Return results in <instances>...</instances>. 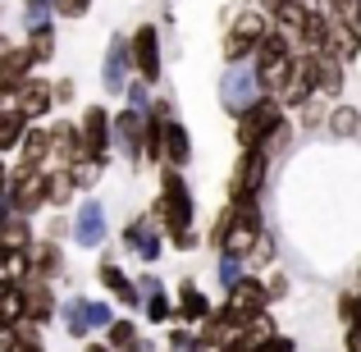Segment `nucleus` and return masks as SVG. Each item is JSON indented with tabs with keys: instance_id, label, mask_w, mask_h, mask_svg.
<instances>
[{
	"instance_id": "f257e3e1",
	"label": "nucleus",
	"mask_w": 361,
	"mask_h": 352,
	"mask_svg": "<svg viewBox=\"0 0 361 352\" xmlns=\"http://www.w3.org/2000/svg\"><path fill=\"white\" fill-rule=\"evenodd\" d=\"M151 224L160 233H174V229H192L197 224V202H192V188H188V174L174 165H160V193L151 202Z\"/></svg>"
},
{
	"instance_id": "f03ea898",
	"label": "nucleus",
	"mask_w": 361,
	"mask_h": 352,
	"mask_svg": "<svg viewBox=\"0 0 361 352\" xmlns=\"http://www.w3.org/2000/svg\"><path fill=\"white\" fill-rule=\"evenodd\" d=\"M283 119H288V110H283L274 97H256L247 110H238V115H233V138H238L243 151H261L265 142L279 133Z\"/></svg>"
},
{
	"instance_id": "7ed1b4c3",
	"label": "nucleus",
	"mask_w": 361,
	"mask_h": 352,
	"mask_svg": "<svg viewBox=\"0 0 361 352\" xmlns=\"http://www.w3.org/2000/svg\"><path fill=\"white\" fill-rule=\"evenodd\" d=\"M215 311H220V316L229 320L233 329H243V325H247L252 316H261V311H270V293H265V279H261L256 270H247L243 279L233 284L229 293H224V302H220Z\"/></svg>"
},
{
	"instance_id": "20e7f679",
	"label": "nucleus",
	"mask_w": 361,
	"mask_h": 352,
	"mask_svg": "<svg viewBox=\"0 0 361 352\" xmlns=\"http://www.w3.org/2000/svg\"><path fill=\"white\" fill-rule=\"evenodd\" d=\"M265 28H270V18H265L256 5L238 9V14H233V23H229V32H224V42H220V55H224V64L252 60V51H256V42L265 37Z\"/></svg>"
},
{
	"instance_id": "39448f33",
	"label": "nucleus",
	"mask_w": 361,
	"mask_h": 352,
	"mask_svg": "<svg viewBox=\"0 0 361 352\" xmlns=\"http://www.w3.org/2000/svg\"><path fill=\"white\" fill-rule=\"evenodd\" d=\"M128 55H133V73L147 87H156L165 78V55H160V28L156 23H137L128 32Z\"/></svg>"
},
{
	"instance_id": "423d86ee",
	"label": "nucleus",
	"mask_w": 361,
	"mask_h": 352,
	"mask_svg": "<svg viewBox=\"0 0 361 352\" xmlns=\"http://www.w3.org/2000/svg\"><path fill=\"white\" fill-rule=\"evenodd\" d=\"M256 97H265V87H261V73H256V64H252V60L224 64V78H220V106L229 110V115H238V110H247Z\"/></svg>"
},
{
	"instance_id": "0eeeda50",
	"label": "nucleus",
	"mask_w": 361,
	"mask_h": 352,
	"mask_svg": "<svg viewBox=\"0 0 361 352\" xmlns=\"http://www.w3.org/2000/svg\"><path fill=\"white\" fill-rule=\"evenodd\" d=\"M270 156L265 151H243L229 169V202H247V197H261L270 183Z\"/></svg>"
},
{
	"instance_id": "6e6552de",
	"label": "nucleus",
	"mask_w": 361,
	"mask_h": 352,
	"mask_svg": "<svg viewBox=\"0 0 361 352\" xmlns=\"http://www.w3.org/2000/svg\"><path fill=\"white\" fill-rule=\"evenodd\" d=\"M78 138H82V156L97 160L101 169L110 165V151H115V128H110V110L106 106H87L78 119Z\"/></svg>"
},
{
	"instance_id": "1a4fd4ad",
	"label": "nucleus",
	"mask_w": 361,
	"mask_h": 352,
	"mask_svg": "<svg viewBox=\"0 0 361 352\" xmlns=\"http://www.w3.org/2000/svg\"><path fill=\"white\" fill-rule=\"evenodd\" d=\"M5 197H9V206H14V215H27V220H32V215H37V211L46 206L42 169L14 165V169H9V183H5Z\"/></svg>"
},
{
	"instance_id": "9d476101",
	"label": "nucleus",
	"mask_w": 361,
	"mask_h": 352,
	"mask_svg": "<svg viewBox=\"0 0 361 352\" xmlns=\"http://www.w3.org/2000/svg\"><path fill=\"white\" fill-rule=\"evenodd\" d=\"M23 279H64V247L60 238H32L23 252Z\"/></svg>"
},
{
	"instance_id": "9b49d317",
	"label": "nucleus",
	"mask_w": 361,
	"mask_h": 352,
	"mask_svg": "<svg viewBox=\"0 0 361 352\" xmlns=\"http://www.w3.org/2000/svg\"><path fill=\"white\" fill-rule=\"evenodd\" d=\"M110 224H106V202H97V197H87V202H78V211H73V224H69V238L78 247H87V252H97L101 243H106Z\"/></svg>"
},
{
	"instance_id": "f8f14e48",
	"label": "nucleus",
	"mask_w": 361,
	"mask_h": 352,
	"mask_svg": "<svg viewBox=\"0 0 361 352\" xmlns=\"http://www.w3.org/2000/svg\"><path fill=\"white\" fill-rule=\"evenodd\" d=\"M119 243H123V252L137 256L142 265H156V261H160V247H165V238H160L156 224H151V215H133V220L123 224Z\"/></svg>"
},
{
	"instance_id": "ddd939ff",
	"label": "nucleus",
	"mask_w": 361,
	"mask_h": 352,
	"mask_svg": "<svg viewBox=\"0 0 361 352\" xmlns=\"http://www.w3.org/2000/svg\"><path fill=\"white\" fill-rule=\"evenodd\" d=\"M18 289H23V320H32V325H51L55 311H60L55 284H46V279H18Z\"/></svg>"
},
{
	"instance_id": "4468645a",
	"label": "nucleus",
	"mask_w": 361,
	"mask_h": 352,
	"mask_svg": "<svg viewBox=\"0 0 361 352\" xmlns=\"http://www.w3.org/2000/svg\"><path fill=\"white\" fill-rule=\"evenodd\" d=\"M137 293H142V316L151 320V325H169L174 320V298L165 293V284H160V274H151V270H142L137 279Z\"/></svg>"
},
{
	"instance_id": "2eb2a0df",
	"label": "nucleus",
	"mask_w": 361,
	"mask_h": 352,
	"mask_svg": "<svg viewBox=\"0 0 361 352\" xmlns=\"http://www.w3.org/2000/svg\"><path fill=\"white\" fill-rule=\"evenodd\" d=\"M133 78V55H128V32H115L101 60V87L106 92H123V83Z\"/></svg>"
},
{
	"instance_id": "dca6fc26",
	"label": "nucleus",
	"mask_w": 361,
	"mask_h": 352,
	"mask_svg": "<svg viewBox=\"0 0 361 352\" xmlns=\"http://www.w3.org/2000/svg\"><path fill=\"white\" fill-rule=\"evenodd\" d=\"M97 284H101V289H106L110 298L119 302L123 311H137V307H142V293H137V284H133L128 274H123V265H115L110 256H101V261H97Z\"/></svg>"
},
{
	"instance_id": "f3484780",
	"label": "nucleus",
	"mask_w": 361,
	"mask_h": 352,
	"mask_svg": "<svg viewBox=\"0 0 361 352\" xmlns=\"http://www.w3.org/2000/svg\"><path fill=\"white\" fill-rule=\"evenodd\" d=\"M311 78H316V97L338 101V97H343L348 64H343V60H334L329 51H311Z\"/></svg>"
},
{
	"instance_id": "a211bd4d",
	"label": "nucleus",
	"mask_w": 361,
	"mask_h": 352,
	"mask_svg": "<svg viewBox=\"0 0 361 352\" xmlns=\"http://www.w3.org/2000/svg\"><path fill=\"white\" fill-rule=\"evenodd\" d=\"M110 128H115V147L123 151L133 169H142V115L123 106L119 115H110Z\"/></svg>"
},
{
	"instance_id": "6ab92c4d",
	"label": "nucleus",
	"mask_w": 361,
	"mask_h": 352,
	"mask_svg": "<svg viewBox=\"0 0 361 352\" xmlns=\"http://www.w3.org/2000/svg\"><path fill=\"white\" fill-rule=\"evenodd\" d=\"M46 133H51V165H73L82 156L78 119H55V123H46Z\"/></svg>"
},
{
	"instance_id": "aec40b11",
	"label": "nucleus",
	"mask_w": 361,
	"mask_h": 352,
	"mask_svg": "<svg viewBox=\"0 0 361 352\" xmlns=\"http://www.w3.org/2000/svg\"><path fill=\"white\" fill-rule=\"evenodd\" d=\"M211 316V298L202 293L197 279H178V302H174V320L178 325H202Z\"/></svg>"
},
{
	"instance_id": "412c9836",
	"label": "nucleus",
	"mask_w": 361,
	"mask_h": 352,
	"mask_svg": "<svg viewBox=\"0 0 361 352\" xmlns=\"http://www.w3.org/2000/svg\"><path fill=\"white\" fill-rule=\"evenodd\" d=\"M14 106L23 110L27 119H46L55 110V92H51V78H27L23 87H18V97H14Z\"/></svg>"
},
{
	"instance_id": "4be33fe9",
	"label": "nucleus",
	"mask_w": 361,
	"mask_h": 352,
	"mask_svg": "<svg viewBox=\"0 0 361 352\" xmlns=\"http://www.w3.org/2000/svg\"><path fill=\"white\" fill-rule=\"evenodd\" d=\"M14 156H18V165H27V169L51 165V133H46V123H27V133L18 138Z\"/></svg>"
},
{
	"instance_id": "5701e85b",
	"label": "nucleus",
	"mask_w": 361,
	"mask_h": 352,
	"mask_svg": "<svg viewBox=\"0 0 361 352\" xmlns=\"http://www.w3.org/2000/svg\"><path fill=\"white\" fill-rule=\"evenodd\" d=\"M106 348H110V352H151L147 334H142V325H137V320H128V316H115V320L106 325Z\"/></svg>"
},
{
	"instance_id": "b1692460",
	"label": "nucleus",
	"mask_w": 361,
	"mask_h": 352,
	"mask_svg": "<svg viewBox=\"0 0 361 352\" xmlns=\"http://www.w3.org/2000/svg\"><path fill=\"white\" fill-rule=\"evenodd\" d=\"M42 188H46V206H51V211H69V202L78 197V188H73V178H69L64 165H46Z\"/></svg>"
},
{
	"instance_id": "393cba45",
	"label": "nucleus",
	"mask_w": 361,
	"mask_h": 352,
	"mask_svg": "<svg viewBox=\"0 0 361 352\" xmlns=\"http://www.w3.org/2000/svg\"><path fill=\"white\" fill-rule=\"evenodd\" d=\"M160 165H174V169L192 165V133L183 128V119L165 123V160H160Z\"/></svg>"
},
{
	"instance_id": "a878e982",
	"label": "nucleus",
	"mask_w": 361,
	"mask_h": 352,
	"mask_svg": "<svg viewBox=\"0 0 361 352\" xmlns=\"http://www.w3.org/2000/svg\"><path fill=\"white\" fill-rule=\"evenodd\" d=\"M27 51H32V60L37 64H51L55 60V51H60V32H55V18H46V23H32L27 28Z\"/></svg>"
},
{
	"instance_id": "bb28decb",
	"label": "nucleus",
	"mask_w": 361,
	"mask_h": 352,
	"mask_svg": "<svg viewBox=\"0 0 361 352\" xmlns=\"http://www.w3.org/2000/svg\"><path fill=\"white\" fill-rule=\"evenodd\" d=\"M165 123L160 115H142V165H160L165 160Z\"/></svg>"
},
{
	"instance_id": "cd10ccee",
	"label": "nucleus",
	"mask_w": 361,
	"mask_h": 352,
	"mask_svg": "<svg viewBox=\"0 0 361 352\" xmlns=\"http://www.w3.org/2000/svg\"><path fill=\"white\" fill-rule=\"evenodd\" d=\"M27 119L18 106H0V156H14V147H18V138L27 133Z\"/></svg>"
},
{
	"instance_id": "c85d7f7f",
	"label": "nucleus",
	"mask_w": 361,
	"mask_h": 352,
	"mask_svg": "<svg viewBox=\"0 0 361 352\" xmlns=\"http://www.w3.org/2000/svg\"><path fill=\"white\" fill-rule=\"evenodd\" d=\"M325 133H329V138H357V133H361V110L334 101L329 115H325Z\"/></svg>"
},
{
	"instance_id": "c756f323",
	"label": "nucleus",
	"mask_w": 361,
	"mask_h": 352,
	"mask_svg": "<svg viewBox=\"0 0 361 352\" xmlns=\"http://www.w3.org/2000/svg\"><path fill=\"white\" fill-rule=\"evenodd\" d=\"M32 69H37L32 51H27V46L5 42V51H0V78H32Z\"/></svg>"
},
{
	"instance_id": "7c9ffc66",
	"label": "nucleus",
	"mask_w": 361,
	"mask_h": 352,
	"mask_svg": "<svg viewBox=\"0 0 361 352\" xmlns=\"http://www.w3.org/2000/svg\"><path fill=\"white\" fill-rule=\"evenodd\" d=\"M55 320L64 325V334L69 339H87L92 325H87V298H69L60 311H55Z\"/></svg>"
},
{
	"instance_id": "2f4dec72",
	"label": "nucleus",
	"mask_w": 361,
	"mask_h": 352,
	"mask_svg": "<svg viewBox=\"0 0 361 352\" xmlns=\"http://www.w3.org/2000/svg\"><path fill=\"white\" fill-rule=\"evenodd\" d=\"M27 243H32V220H27V215H9V220L0 224V247L27 252Z\"/></svg>"
},
{
	"instance_id": "473e14b6",
	"label": "nucleus",
	"mask_w": 361,
	"mask_h": 352,
	"mask_svg": "<svg viewBox=\"0 0 361 352\" xmlns=\"http://www.w3.org/2000/svg\"><path fill=\"white\" fill-rule=\"evenodd\" d=\"M293 115H298V123H293V128H302V133H316V128H325L329 101H325V97H311V101H302V106L293 110Z\"/></svg>"
},
{
	"instance_id": "72a5a7b5",
	"label": "nucleus",
	"mask_w": 361,
	"mask_h": 352,
	"mask_svg": "<svg viewBox=\"0 0 361 352\" xmlns=\"http://www.w3.org/2000/svg\"><path fill=\"white\" fill-rule=\"evenodd\" d=\"M64 169H69V178H73V188H78V193H92V188L101 183V174H106V169H101L97 160H87V156H78L73 165H64Z\"/></svg>"
},
{
	"instance_id": "f704fd0d",
	"label": "nucleus",
	"mask_w": 361,
	"mask_h": 352,
	"mask_svg": "<svg viewBox=\"0 0 361 352\" xmlns=\"http://www.w3.org/2000/svg\"><path fill=\"white\" fill-rule=\"evenodd\" d=\"M229 229H233V206L224 202L220 211H215V220H211V229H206L202 243H206V247H215V252H224V243H229Z\"/></svg>"
},
{
	"instance_id": "c9c22d12",
	"label": "nucleus",
	"mask_w": 361,
	"mask_h": 352,
	"mask_svg": "<svg viewBox=\"0 0 361 352\" xmlns=\"http://www.w3.org/2000/svg\"><path fill=\"white\" fill-rule=\"evenodd\" d=\"M243 274H247V261H243V256H233V252H220V261H215V279H220V289L229 293L233 284L243 279Z\"/></svg>"
},
{
	"instance_id": "e433bc0d",
	"label": "nucleus",
	"mask_w": 361,
	"mask_h": 352,
	"mask_svg": "<svg viewBox=\"0 0 361 352\" xmlns=\"http://www.w3.org/2000/svg\"><path fill=\"white\" fill-rule=\"evenodd\" d=\"M165 352H206V348H202V339H197V329H192V325H169V334H165Z\"/></svg>"
},
{
	"instance_id": "4c0bfd02",
	"label": "nucleus",
	"mask_w": 361,
	"mask_h": 352,
	"mask_svg": "<svg viewBox=\"0 0 361 352\" xmlns=\"http://www.w3.org/2000/svg\"><path fill=\"white\" fill-rule=\"evenodd\" d=\"M270 261H274V233L261 229V233H256V243H252V252H247V270H265Z\"/></svg>"
},
{
	"instance_id": "58836bf2",
	"label": "nucleus",
	"mask_w": 361,
	"mask_h": 352,
	"mask_svg": "<svg viewBox=\"0 0 361 352\" xmlns=\"http://www.w3.org/2000/svg\"><path fill=\"white\" fill-rule=\"evenodd\" d=\"M14 352H46V339H42V325H32V320H18L14 325Z\"/></svg>"
},
{
	"instance_id": "ea45409f",
	"label": "nucleus",
	"mask_w": 361,
	"mask_h": 352,
	"mask_svg": "<svg viewBox=\"0 0 361 352\" xmlns=\"http://www.w3.org/2000/svg\"><path fill=\"white\" fill-rule=\"evenodd\" d=\"M123 106H128V110H137V115H147V110H151V87L137 78V73H133V78L123 83Z\"/></svg>"
},
{
	"instance_id": "a19ab883",
	"label": "nucleus",
	"mask_w": 361,
	"mask_h": 352,
	"mask_svg": "<svg viewBox=\"0 0 361 352\" xmlns=\"http://www.w3.org/2000/svg\"><path fill=\"white\" fill-rule=\"evenodd\" d=\"M334 311H338V320H343V325H361V289H348V293H338Z\"/></svg>"
},
{
	"instance_id": "79ce46f5",
	"label": "nucleus",
	"mask_w": 361,
	"mask_h": 352,
	"mask_svg": "<svg viewBox=\"0 0 361 352\" xmlns=\"http://www.w3.org/2000/svg\"><path fill=\"white\" fill-rule=\"evenodd\" d=\"M320 5H325V14L334 18V23H348V28H353V18L361 14V0H320Z\"/></svg>"
},
{
	"instance_id": "37998d69",
	"label": "nucleus",
	"mask_w": 361,
	"mask_h": 352,
	"mask_svg": "<svg viewBox=\"0 0 361 352\" xmlns=\"http://www.w3.org/2000/svg\"><path fill=\"white\" fill-rule=\"evenodd\" d=\"M46 18H55V0H23V28L46 23Z\"/></svg>"
},
{
	"instance_id": "c03bdc74",
	"label": "nucleus",
	"mask_w": 361,
	"mask_h": 352,
	"mask_svg": "<svg viewBox=\"0 0 361 352\" xmlns=\"http://www.w3.org/2000/svg\"><path fill=\"white\" fill-rule=\"evenodd\" d=\"M92 14V0H55V18H69V23H78V18Z\"/></svg>"
},
{
	"instance_id": "a18cd8bd",
	"label": "nucleus",
	"mask_w": 361,
	"mask_h": 352,
	"mask_svg": "<svg viewBox=\"0 0 361 352\" xmlns=\"http://www.w3.org/2000/svg\"><path fill=\"white\" fill-rule=\"evenodd\" d=\"M110 320H115V307H110V302L87 298V325H92V329H106Z\"/></svg>"
},
{
	"instance_id": "49530a36",
	"label": "nucleus",
	"mask_w": 361,
	"mask_h": 352,
	"mask_svg": "<svg viewBox=\"0 0 361 352\" xmlns=\"http://www.w3.org/2000/svg\"><path fill=\"white\" fill-rule=\"evenodd\" d=\"M165 238H169L174 252H197V247H202V233H197V229H174V233H165Z\"/></svg>"
},
{
	"instance_id": "de8ad7c7",
	"label": "nucleus",
	"mask_w": 361,
	"mask_h": 352,
	"mask_svg": "<svg viewBox=\"0 0 361 352\" xmlns=\"http://www.w3.org/2000/svg\"><path fill=\"white\" fill-rule=\"evenodd\" d=\"M288 289H293V284H288V270H274L270 279H265V293H270V307H274V302H283V298H288Z\"/></svg>"
},
{
	"instance_id": "09e8293b",
	"label": "nucleus",
	"mask_w": 361,
	"mask_h": 352,
	"mask_svg": "<svg viewBox=\"0 0 361 352\" xmlns=\"http://www.w3.org/2000/svg\"><path fill=\"white\" fill-rule=\"evenodd\" d=\"M252 352H298V344H293L288 334H270V339H261Z\"/></svg>"
},
{
	"instance_id": "8fccbe9b",
	"label": "nucleus",
	"mask_w": 361,
	"mask_h": 352,
	"mask_svg": "<svg viewBox=\"0 0 361 352\" xmlns=\"http://www.w3.org/2000/svg\"><path fill=\"white\" fill-rule=\"evenodd\" d=\"M51 92H55V106H69V101L78 97V87H73V78H55V83H51Z\"/></svg>"
},
{
	"instance_id": "3c124183",
	"label": "nucleus",
	"mask_w": 361,
	"mask_h": 352,
	"mask_svg": "<svg viewBox=\"0 0 361 352\" xmlns=\"http://www.w3.org/2000/svg\"><path fill=\"white\" fill-rule=\"evenodd\" d=\"M343 348L348 352H361V325H343Z\"/></svg>"
},
{
	"instance_id": "603ef678",
	"label": "nucleus",
	"mask_w": 361,
	"mask_h": 352,
	"mask_svg": "<svg viewBox=\"0 0 361 352\" xmlns=\"http://www.w3.org/2000/svg\"><path fill=\"white\" fill-rule=\"evenodd\" d=\"M252 5H256V9H261V14H265V18H274V14H279V9H283V5H288V0H252Z\"/></svg>"
},
{
	"instance_id": "864d4df0",
	"label": "nucleus",
	"mask_w": 361,
	"mask_h": 352,
	"mask_svg": "<svg viewBox=\"0 0 361 352\" xmlns=\"http://www.w3.org/2000/svg\"><path fill=\"white\" fill-rule=\"evenodd\" d=\"M14 325H5V320H0V352H14Z\"/></svg>"
},
{
	"instance_id": "5fc2aeb1",
	"label": "nucleus",
	"mask_w": 361,
	"mask_h": 352,
	"mask_svg": "<svg viewBox=\"0 0 361 352\" xmlns=\"http://www.w3.org/2000/svg\"><path fill=\"white\" fill-rule=\"evenodd\" d=\"M5 183H9V165L0 160V193H5Z\"/></svg>"
},
{
	"instance_id": "6e6d98bb",
	"label": "nucleus",
	"mask_w": 361,
	"mask_h": 352,
	"mask_svg": "<svg viewBox=\"0 0 361 352\" xmlns=\"http://www.w3.org/2000/svg\"><path fill=\"white\" fill-rule=\"evenodd\" d=\"M82 352H110V348H106V344H87Z\"/></svg>"
},
{
	"instance_id": "4d7b16f0",
	"label": "nucleus",
	"mask_w": 361,
	"mask_h": 352,
	"mask_svg": "<svg viewBox=\"0 0 361 352\" xmlns=\"http://www.w3.org/2000/svg\"><path fill=\"white\" fill-rule=\"evenodd\" d=\"M357 60H361V51H357Z\"/></svg>"
}]
</instances>
